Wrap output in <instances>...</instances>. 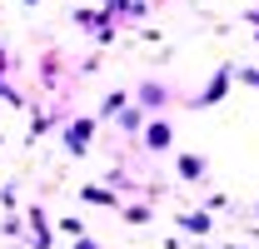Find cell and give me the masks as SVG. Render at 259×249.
<instances>
[{"label":"cell","mask_w":259,"mask_h":249,"mask_svg":"<svg viewBox=\"0 0 259 249\" xmlns=\"http://www.w3.org/2000/svg\"><path fill=\"white\" fill-rule=\"evenodd\" d=\"M90 130H95V124H90V120L70 124V130H65V145H70V150H85V145H90Z\"/></svg>","instance_id":"cell-1"},{"label":"cell","mask_w":259,"mask_h":249,"mask_svg":"<svg viewBox=\"0 0 259 249\" xmlns=\"http://www.w3.org/2000/svg\"><path fill=\"white\" fill-rule=\"evenodd\" d=\"M145 145L150 150H169V124H150L145 130Z\"/></svg>","instance_id":"cell-2"},{"label":"cell","mask_w":259,"mask_h":249,"mask_svg":"<svg viewBox=\"0 0 259 249\" xmlns=\"http://www.w3.org/2000/svg\"><path fill=\"white\" fill-rule=\"evenodd\" d=\"M225 85H229V75H225V70H220V75H214V80H209V90L199 95V100H194V105H214V100H220V95H225Z\"/></svg>","instance_id":"cell-3"},{"label":"cell","mask_w":259,"mask_h":249,"mask_svg":"<svg viewBox=\"0 0 259 249\" xmlns=\"http://www.w3.org/2000/svg\"><path fill=\"white\" fill-rule=\"evenodd\" d=\"M180 175H185V180H199V175H204V159L185 155V159H180Z\"/></svg>","instance_id":"cell-4"},{"label":"cell","mask_w":259,"mask_h":249,"mask_svg":"<svg viewBox=\"0 0 259 249\" xmlns=\"http://www.w3.org/2000/svg\"><path fill=\"white\" fill-rule=\"evenodd\" d=\"M180 224H185L190 234H204V229H209V215H180Z\"/></svg>","instance_id":"cell-5"},{"label":"cell","mask_w":259,"mask_h":249,"mask_svg":"<svg viewBox=\"0 0 259 249\" xmlns=\"http://www.w3.org/2000/svg\"><path fill=\"white\" fill-rule=\"evenodd\" d=\"M75 249H95V244H90V239H80V244H75Z\"/></svg>","instance_id":"cell-6"},{"label":"cell","mask_w":259,"mask_h":249,"mask_svg":"<svg viewBox=\"0 0 259 249\" xmlns=\"http://www.w3.org/2000/svg\"><path fill=\"white\" fill-rule=\"evenodd\" d=\"M249 20H254V25H259V10H254V15H249Z\"/></svg>","instance_id":"cell-7"}]
</instances>
